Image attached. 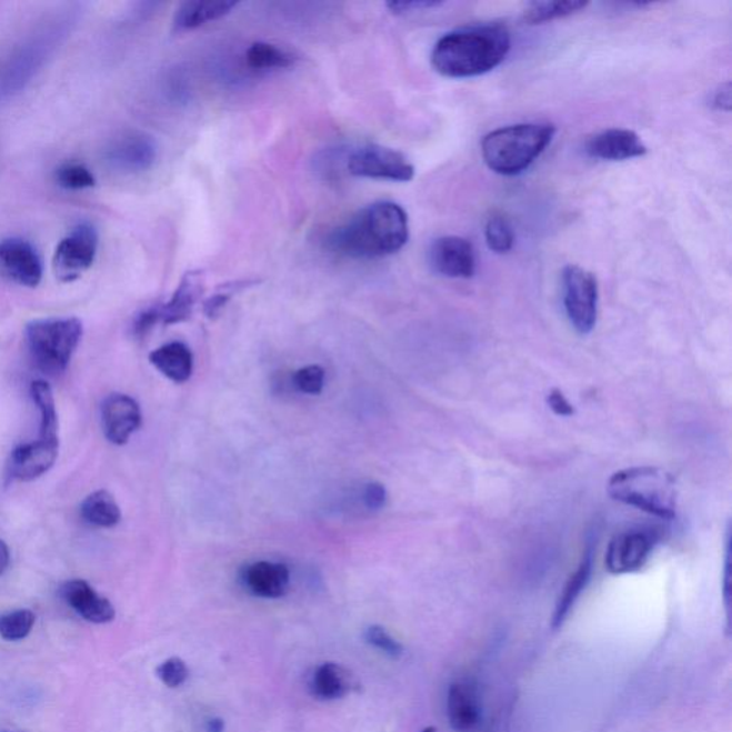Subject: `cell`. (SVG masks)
<instances>
[{
    "instance_id": "1",
    "label": "cell",
    "mask_w": 732,
    "mask_h": 732,
    "mask_svg": "<svg viewBox=\"0 0 732 732\" xmlns=\"http://www.w3.org/2000/svg\"><path fill=\"white\" fill-rule=\"evenodd\" d=\"M410 238L408 215L395 202L372 203L358 211L330 238L333 251L355 259L390 257Z\"/></svg>"
},
{
    "instance_id": "2",
    "label": "cell",
    "mask_w": 732,
    "mask_h": 732,
    "mask_svg": "<svg viewBox=\"0 0 732 732\" xmlns=\"http://www.w3.org/2000/svg\"><path fill=\"white\" fill-rule=\"evenodd\" d=\"M510 49L511 37L504 27L475 24L442 37L433 47L431 62L447 78H474L500 67Z\"/></svg>"
},
{
    "instance_id": "3",
    "label": "cell",
    "mask_w": 732,
    "mask_h": 732,
    "mask_svg": "<svg viewBox=\"0 0 732 732\" xmlns=\"http://www.w3.org/2000/svg\"><path fill=\"white\" fill-rule=\"evenodd\" d=\"M79 9L67 8L44 19L11 54L0 64V102L8 101L21 93L68 34H71L78 21Z\"/></svg>"
},
{
    "instance_id": "4",
    "label": "cell",
    "mask_w": 732,
    "mask_h": 732,
    "mask_svg": "<svg viewBox=\"0 0 732 732\" xmlns=\"http://www.w3.org/2000/svg\"><path fill=\"white\" fill-rule=\"evenodd\" d=\"M551 123H518L495 129L481 144L487 167L500 176L515 177L534 163L554 139Z\"/></svg>"
},
{
    "instance_id": "5",
    "label": "cell",
    "mask_w": 732,
    "mask_h": 732,
    "mask_svg": "<svg viewBox=\"0 0 732 732\" xmlns=\"http://www.w3.org/2000/svg\"><path fill=\"white\" fill-rule=\"evenodd\" d=\"M609 494L612 500L639 508L662 520L675 517V480L661 468L634 467L615 472L609 481Z\"/></svg>"
},
{
    "instance_id": "6",
    "label": "cell",
    "mask_w": 732,
    "mask_h": 732,
    "mask_svg": "<svg viewBox=\"0 0 732 732\" xmlns=\"http://www.w3.org/2000/svg\"><path fill=\"white\" fill-rule=\"evenodd\" d=\"M27 342L34 365L49 375L67 371L83 335L78 318H48L28 323Z\"/></svg>"
},
{
    "instance_id": "7",
    "label": "cell",
    "mask_w": 732,
    "mask_h": 732,
    "mask_svg": "<svg viewBox=\"0 0 732 732\" xmlns=\"http://www.w3.org/2000/svg\"><path fill=\"white\" fill-rule=\"evenodd\" d=\"M562 297L568 320L581 335L595 328L599 317V282L594 273L578 265H568L562 272Z\"/></svg>"
},
{
    "instance_id": "8",
    "label": "cell",
    "mask_w": 732,
    "mask_h": 732,
    "mask_svg": "<svg viewBox=\"0 0 732 732\" xmlns=\"http://www.w3.org/2000/svg\"><path fill=\"white\" fill-rule=\"evenodd\" d=\"M347 169L353 177L392 182H410L415 176V168L405 156L381 144H365L352 151Z\"/></svg>"
},
{
    "instance_id": "9",
    "label": "cell",
    "mask_w": 732,
    "mask_h": 732,
    "mask_svg": "<svg viewBox=\"0 0 732 732\" xmlns=\"http://www.w3.org/2000/svg\"><path fill=\"white\" fill-rule=\"evenodd\" d=\"M99 235L91 223L74 227L59 242L53 255V269L62 282H73L93 265L98 255Z\"/></svg>"
},
{
    "instance_id": "10",
    "label": "cell",
    "mask_w": 732,
    "mask_h": 732,
    "mask_svg": "<svg viewBox=\"0 0 732 732\" xmlns=\"http://www.w3.org/2000/svg\"><path fill=\"white\" fill-rule=\"evenodd\" d=\"M656 538L649 531L632 530L612 538L605 555L606 570L614 575L640 571L650 560Z\"/></svg>"
},
{
    "instance_id": "11",
    "label": "cell",
    "mask_w": 732,
    "mask_h": 732,
    "mask_svg": "<svg viewBox=\"0 0 732 732\" xmlns=\"http://www.w3.org/2000/svg\"><path fill=\"white\" fill-rule=\"evenodd\" d=\"M104 158L109 166L123 173H142L156 166L158 158L157 142L142 132H127L114 138Z\"/></svg>"
},
{
    "instance_id": "12",
    "label": "cell",
    "mask_w": 732,
    "mask_h": 732,
    "mask_svg": "<svg viewBox=\"0 0 732 732\" xmlns=\"http://www.w3.org/2000/svg\"><path fill=\"white\" fill-rule=\"evenodd\" d=\"M0 272L18 285L37 288L43 278L42 259L27 239H4L0 242Z\"/></svg>"
},
{
    "instance_id": "13",
    "label": "cell",
    "mask_w": 732,
    "mask_h": 732,
    "mask_svg": "<svg viewBox=\"0 0 732 732\" xmlns=\"http://www.w3.org/2000/svg\"><path fill=\"white\" fill-rule=\"evenodd\" d=\"M428 258L433 271L442 277L468 279L475 273L474 247L465 238H438L432 242Z\"/></svg>"
},
{
    "instance_id": "14",
    "label": "cell",
    "mask_w": 732,
    "mask_h": 732,
    "mask_svg": "<svg viewBox=\"0 0 732 732\" xmlns=\"http://www.w3.org/2000/svg\"><path fill=\"white\" fill-rule=\"evenodd\" d=\"M104 437L113 445H124L142 425V411L132 397L112 393L102 403Z\"/></svg>"
},
{
    "instance_id": "15",
    "label": "cell",
    "mask_w": 732,
    "mask_h": 732,
    "mask_svg": "<svg viewBox=\"0 0 732 732\" xmlns=\"http://www.w3.org/2000/svg\"><path fill=\"white\" fill-rule=\"evenodd\" d=\"M59 454V441L39 440L14 448L8 462V475L14 481L31 482L47 474Z\"/></svg>"
},
{
    "instance_id": "16",
    "label": "cell",
    "mask_w": 732,
    "mask_h": 732,
    "mask_svg": "<svg viewBox=\"0 0 732 732\" xmlns=\"http://www.w3.org/2000/svg\"><path fill=\"white\" fill-rule=\"evenodd\" d=\"M584 151L590 158L616 162L644 157L646 147L634 131L612 128L586 139Z\"/></svg>"
},
{
    "instance_id": "17",
    "label": "cell",
    "mask_w": 732,
    "mask_h": 732,
    "mask_svg": "<svg viewBox=\"0 0 732 732\" xmlns=\"http://www.w3.org/2000/svg\"><path fill=\"white\" fill-rule=\"evenodd\" d=\"M61 595L78 615L92 622V624H108L117 615L112 602L99 595L87 581L72 580L64 582Z\"/></svg>"
},
{
    "instance_id": "18",
    "label": "cell",
    "mask_w": 732,
    "mask_h": 732,
    "mask_svg": "<svg viewBox=\"0 0 732 732\" xmlns=\"http://www.w3.org/2000/svg\"><path fill=\"white\" fill-rule=\"evenodd\" d=\"M447 715L452 730L470 732L480 725L482 706L477 686L471 681L452 682L447 695Z\"/></svg>"
},
{
    "instance_id": "19",
    "label": "cell",
    "mask_w": 732,
    "mask_h": 732,
    "mask_svg": "<svg viewBox=\"0 0 732 732\" xmlns=\"http://www.w3.org/2000/svg\"><path fill=\"white\" fill-rule=\"evenodd\" d=\"M242 581L249 592L259 599H282L291 585V574L281 562L258 561L242 572Z\"/></svg>"
},
{
    "instance_id": "20",
    "label": "cell",
    "mask_w": 732,
    "mask_h": 732,
    "mask_svg": "<svg viewBox=\"0 0 732 732\" xmlns=\"http://www.w3.org/2000/svg\"><path fill=\"white\" fill-rule=\"evenodd\" d=\"M351 672L335 662H325L313 670L310 680L311 694L321 701L341 700L355 689Z\"/></svg>"
},
{
    "instance_id": "21",
    "label": "cell",
    "mask_w": 732,
    "mask_h": 732,
    "mask_svg": "<svg viewBox=\"0 0 732 732\" xmlns=\"http://www.w3.org/2000/svg\"><path fill=\"white\" fill-rule=\"evenodd\" d=\"M149 361L162 375L176 383L191 380L193 372V353L185 343L169 342L151 352Z\"/></svg>"
},
{
    "instance_id": "22",
    "label": "cell",
    "mask_w": 732,
    "mask_h": 732,
    "mask_svg": "<svg viewBox=\"0 0 732 732\" xmlns=\"http://www.w3.org/2000/svg\"><path fill=\"white\" fill-rule=\"evenodd\" d=\"M591 574L592 551L589 550L585 552V555L582 556L580 565H578L574 574H572L570 580L566 581L564 590H562L560 599L556 601L554 615H552L551 621L552 629L558 630L564 625L568 615H570L576 601L580 600L582 592H584L586 585H589Z\"/></svg>"
},
{
    "instance_id": "23",
    "label": "cell",
    "mask_w": 732,
    "mask_h": 732,
    "mask_svg": "<svg viewBox=\"0 0 732 732\" xmlns=\"http://www.w3.org/2000/svg\"><path fill=\"white\" fill-rule=\"evenodd\" d=\"M201 295V278L197 273H188L173 293L171 301L161 307V321L167 325H173V323L189 320Z\"/></svg>"
},
{
    "instance_id": "24",
    "label": "cell",
    "mask_w": 732,
    "mask_h": 732,
    "mask_svg": "<svg viewBox=\"0 0 732 732\" xmlns=\"http://www.w3.org/2000/svg\"><path fill=\"white\" fill-rule=\"evenodd\" d=\"M237 8L235 2H187L178 8L176 18H173V28L176 31H192L208 22L217 21L231 13Z\"/></svg>"
},
{
    "instance_id": "25",
    "label": "cell",
    "mask_w": 732,
    "mask_h": 732,
    "mask_svg": "<svg viewBox=\"0 0 732 732\" xmlns=\"http://www.w3.org/2000/svg\"><path fill=\"white\" fill-rule=\"evenodd\" d=\"M81 515L87 524L97 528H113L122 520L121 508L111 492L99 490L84 498Z\"/></svg>"
},
{
    "instance_id": "26",
    "label": "cell",
    "mask_w": 732,
    "mask_h": 732,
    "mask_svg": "<svg viewBox=\"0 0 732 732\" xmlns=\"http://www.w3.org/2000/svg\"><path fill=\"white\" fill-rule=\"evenodd\" d=\"M293 61H295V59H293L292 54L285 51V49L267 42L252 43L245 52L247 67L255 72L287 69L292 67Z\"/></svg>"
},
{
    "instance_id": "27",
    "label": "cell",
    "mask_w": 732,
    "mask_h": 732,
    "mask_svg": "<svg viewBox=\"0 0 732 732\" xmlns=\"http://www.w3.org/2000/svg\"><path fill=\"white\" fill-rule=\"evenodd\" d=\"M31 395L41 412V435L44 440L59 441V422L57 403L51 385L44 381H34L31 387Z\"/></svg>"
},
{
    "instance_id": "28",
    "label": "cell",
    "mask_w": 732,
    "mask_h": 732,
    "mask_svg": "<svg viewBox=\"0 0 732 732\" xmlns=\"http://www.w3.org/2000/svg\"><path fill=\"white\" fill-rule=\"evenodd\" d=\"M586 8L585 2L576 0H558V2H532L524 11V21L538 24L554 21V19L571 17Z\"/></svg>"
},
{
    "instance_id": "29",
    "label": "cell",
    "mask_w": 732,
    "mask_h": 732,
    "mask_svg": "<svg viewBox=\"0 0 732 732\" xmlns=\"http://www.w3.org/2000/svg\"><path fill=\"white\" fill-rule=\"evenodd\" d=\"M54 179L58 185L67 191H83L97 185V178L91 169L78 162L63 163L54 172Z\"/></svg>"
},
{
    "instance_id": "30",
    "label": "cell",
    "mask_w": 732,
    "mask_h": 732,
    "mask_svg": "<svg viewBox=\"0 0 732 732\" xmlns=\"http://www.w3.org/2000/svg\"><path fill=\"white\" fill-rule=\"evenodd\" d=\"M37 621L31 610H17L0 615V636L7 641L27 639Z\"/></svg>"
},
{
    "instance_id": "31",
    "label": "cell",
    "mask_w": 732,
    "mask_h": 732,
    "mask_svg": "<svg viewBox=\"0 0 732 732\" xmlns=\"http://www.w3.org/2000/svg\"><path fill=\"white\" fill-rule=\"evenodd\" d=\"M485 239L491 251L497 253H507L514 247V231L510 221L500 213H494L488 219L485 227Z\"/></svg>"
},
{
    "instance_id": "32",
    "label": "cell",
    "mask_w": 732,
    "mask_h": 732,
    "mask_svg": "<svg viewBox=\"0 0 732 732\" xmlns=\"http://www.w3.org/2000/svg\"><path fill=\"white\" fill-rule=\"evenodd\" d=\"M363 636H365L368 644L372 645L373 649L383 652V654L391 656V659H400L403 654L401 642L393 639L390 632L382 629L380 625L368 626Z\"/></svg>"
},
{
    "instance_id": "33",
    "label": "cell",
    "mask_w": 732,
    "mask_h": 732,
    "mask_svg": "<svg viewBox=\"0 0 732 732\" xmlns=\"http://www.w3.org/2000/svg\"><path fill=\"white\" fill-rule=\"evenodd\" d=\"M293 383L298 390L308 395H320L325 385V371L320 365L301 368L293 375Z\"/></svg>"
},
{
    "instance_id": "34",
    "label": "cell",
    "mask_w": 732,
    "mask_h": 732,
    "mask_svg": "<svg viewBox=\"0 0 732 732\" xmlns=\"http://www.w3.org/2000/svg\"><path fill=\"white\" fill-rule=\"evenodd\" d=\"M157 675L169 689H178L189 679V670L185 661L173 656L158 666Z\"/></svg>"
},
{
    "instance_id": "35",
    "label": "cell",
    "mask_w": 732,
    "mask_h": 732,
    "mask_svg": "<svg viewBox=\"0 0 732 732\" xmlns=\"http://www.w3.org/2000/svg\"><path fill=\"white\" fill-rule=\"evenodd\" d=\"M387 490L380 482H370L363 490V504L370 511H380L387 504Z\"/></svg>"
},
{
    "instance_id": "36",
    "label": "cell",
    "mask_w": 732,
    "mask_h": 732,
    "mask_svg": "<svg viewBox=\"0 0 732 732\" xmlns=\"http://www.w3.org/2000/svg\"><path fill=\"white\" fill-rule=\"evenodd\" d=\"M161 321V307H152L143 311L134 321L133 331L137 337H144Z\"/></svg>"
},
{
    "instance_id": "37",
    "label": "cell",
    "mask_w": 732,
    "mask_h": 732,
    "mask_svg": "<svg viewBox=\"0 0 732 732\" xmlns=\"http://www.w3.org/2000/svg\"><path fill=\"white\" fill-rule=\"evenodd\" d=\"M548 405L554 411L558 417H572L575 413V408L560 390H552L548 393Z\"/></svg>"
},
{
    "instance_id": "38",
    "label": "cell",
    "mask_w": 732,
    "mask_h": 732,
    "mask_svg": "<svg viewBox=\"0 0 732 732\" xmlns=\"http://www.w3.org/2000/svg\"><path fill=\"white\" fill-rule=\"evenodd\" d=\"M440 2H428V0H408V2H390L387 4L393 13H410L421 9L440 7Z\"/></svg>"
},
{
    "instance_id": "39",
    "label": "cell",
    "mask_w": 732,
    "mask_h": 732,
    "mask_svg": "<svg viewBox=\"0 0 732 732\" xmlns=\"http://www.w3.org/2000/svg\"><path fill=\"white\" fill-rule=\"evenodd\" d=\"M233 291H222L217 293V295H213L212 298H209V300L205 302V307H203V312H205V315L208 318H215L221 313L223 308H225L227 303L229 300H231Z\"/></svg>"
},
{
    "instance_id": "40",
    "label": "cell",
    "mask_w": 732,
    "mask_h": 732,
    "mask_svg": "<svg viewBox=\"0 0 732 732\" xmlns=\"http://www.w3.org/2000/svg\"><path fill=\"white\" fill-rule=\"evenodd\" d=\"M711 107L719 111L729 112L731 109V84H721L711 97Z\"/></svg>"
},
{
    "instance_id": "41",
    "label": "cell",
    "mask_w": 732,
    "mask_h": 732,
    "mask_svg": "<svg viewBox=\"0 0 732 732\" xmlns=\"http://www.w3.org/2000/svg\"><path fill=\"white\" fill-rule=\"evenodd\" d=\"M730 531L729 538H726V554H725V571H724V601L726 614L730 616V604H731V561H730Z\"/></svg>"
},
{
    "instance_id": "42",
    "label": "cell",
    "mask_w": 732,
    "mask_h": 732,
    "mask_svg": "<svg viewBox=\"0 0 732 732\" xmlns=\"http://www.w3.org/2000/svg\"><path fill=\"white\" fill-rule=\"evenodd\" d=\"M9 562H11V551L7 542L0 540V575L8 570Z\"/></svg>"
},
{
    "instance_id": "43",
    "label": "cell",
    "mask_w": 732,
    "mask_h": 732,
    "mask_svg": "<svg viewBox=\"0 0 732 732\" xmlns=\"http://www.w3.org/2000/svg\"><path fill=\"white\" fill-rule=\"evenodd\" d=\"M225 731V722L221 719H211L208 720L205 725V732H223Z\"/></svg>"
},
{
    "instance_id": "44",
    "label": "cell",
    "mask_w": 732,
    "mask_h": 732,
    "mask_svg": "<svg viewBox=\"0 0 732 732\" xmlns=\"http://www.w3.org/2000/svg\"><path fill=\"white\" fill-rule=\"evenodd\" d=\"M421 732H438V730L435 729V726H427V729L422 730Z\"/></svg>"
},
{
    "instance_id": "45",
    "label": "cell",
    "mask_w": 732,
    "mask_h": 732,
    "mask_svg": "<svg viewBox=\"0 0 732 732\" xmlns=\"http://www.w3.org/2000/svg\"><path fill=\"white\" fill-rule=\"evenodd\" d=\"M0 732H11V731H0Z\"/></svg>"
}]
</instances>
